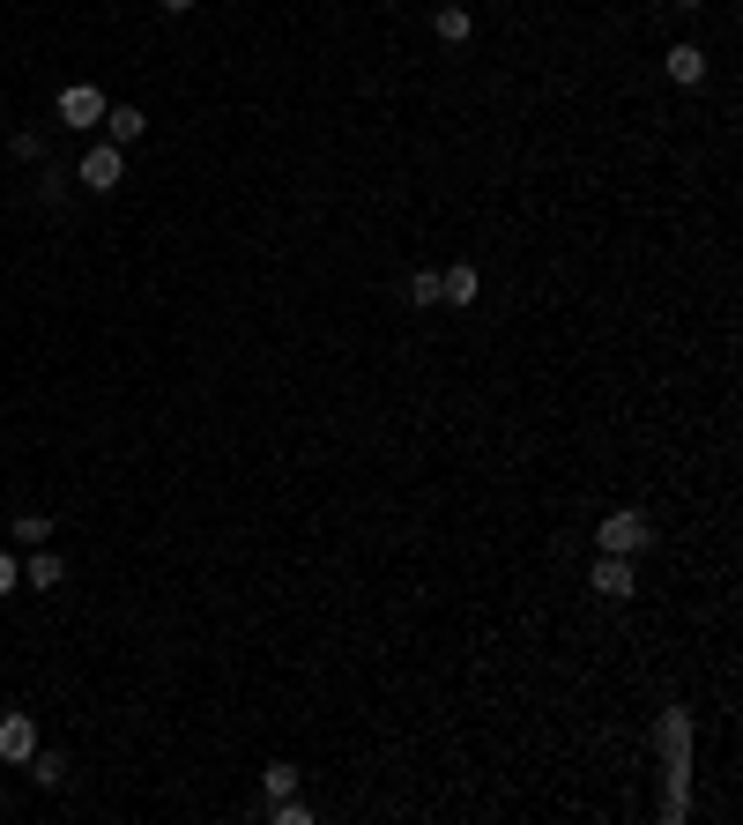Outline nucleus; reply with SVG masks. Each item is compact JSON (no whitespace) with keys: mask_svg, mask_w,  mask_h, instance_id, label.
<instances>
[{"mask_svg":"<svg viewBox=\"0 0 743 825\" xmlns=\"http://www.w3.org/2000/svg\"><path fill=\"white\" fill-rule=\"evenodd\" d=\"M595 543H602L610 558H640V550L655 543V529H647V513H640V506H618V513L595 529Z\"/></svg>","mask_w":743,"mask_h":825,"instance_id":"nucleus-1","label":"nucleus"},{"mask_svg":"<svg viewBox=\"0 0 743 825\" xmlns=\"http://www.w3.org/2000/svg\"><path fill=\"white\" fill-rule=\"evenodd\" d=\"M120 179H126V157L112 149V142H97V149L83 157V186H89V194H112Z\"/></svg>","mask_w":743,"mask_h":825,"instance_id":"nucleus-2","label":"nucleus"},{"mask_svg":"<svg viewBox=\"0 0 743 825\" xmlns=\"http://www.w3.org/2000/svg\"><path fill=\"white\" fill-rule=\"evenodd\" d=\"M60 120H68V126H97V120H105V89H97V83H68V89H60Z\"/></svg>","mask_w":743,"mask_h":825,"instance_id":"nucleus-3","label":"nucleus"},{"mask_svg":"<svg viewBox=\"0 0 743 825\" xmlns=\"http://www.w3.org/2000/svg\"><path fill=\"white\" fill-rule=\"evenodd\" d=\"M587 587H595L602 603H624V595H632V558H610V550H602L595 573H587Z\"/></svg>","mask_w":743,"mask_h":825,"instance_id":"nucleus-4","label":"nucleus"},{"mask_svg":"<svg viewBox=\"0 0 743 825\" xmlns=\"http://www.w3.org/2000/svg\"><path fill=\"white\" fill-rule=\"evenodd\" d=\"M31 751H38V721H31V714H0V759L23 766Z\"/></svg>","mask_w":743,"mask_h":825,"instance_id":"nucleus-5","label":"nucleus"},{"mask_svg":"<svg viewBox=\"0 0 743 825\" xmlns=\"http://www.w3.org/2000/svg\"><path fill=\"white\" fill-rule=\"evenodd\" d=\"M105 142H112V149H126V142H142V134H149V112H142V105H105Z\"/></svg>","mask_w":743,"mask_h":825,"instance_id":"nucleus-6","label":"nucleus"},{"mask_svg":"<svg viewBox=\"0 0 743 825\" xmlns=\"http://www.w3.org/2000/svg\"><path fill=\"white\" fill-rule=\"evenodd\" d=\"M661 751H669V766L684 774V751H692V714H684V706L661 714Z\"/></svg>","mask_w":743,"mask_h":825,"instance_id":"nucleus-7","label":"nucleus"},{"mask_svg":"<svg viewBox=\"0 0 743 825\" xmlns=\"http://www.w3.org/2000/svg\"><path fill=\"white\" fill-rule=\"evenodd\" d=\"M23 580H31V587H60V580H68V558H60L52 543H38L31 566H23Z\"/></svg>","mask_w":743,"mask_h":825,"instance_id":"nucleus-8","label":"nucleus"},{"mask_svg":"<svg viewBox=\"0 0 743 825\" xmlns=\"http://www.w3.org/2000/svg\"><path fill=\"white\" fill-rule=\"evenodd\" d=\"M439 298H447V305H476V268H468V260L439 268Z\"/></svg>","mask_w":743,"mask_h":825,"instance_id":"nucleus-9","label":"nucleus"},{"mask_svg":"<svg viewBox=\"0 0 743 825\" xmlns=\"http://www.w3.org/2000/svg\"><path fill=\"white\" fill-rule=\"evenodd\" d=\"M661 68H669V83H706V52H699V45H669Z\"/></svg>","mask_w":743,"mask_h":825,"instance_id":"nucleus-10","label":"nucleus"},{"mask_svg":"<svg viewBox=\"0 0 743 825\" xmlns=\"http://www.w3.org/2000/svg\"><path fill=\"white\" fill-rule=\"evenodd\" d=\"M431 31H439V38H447V45H468V31H476V15H468L461 0H447V8L431 15Z\"/></svg>","mask_w":743,"mask_h":825,"instance_id":"nucleus-11","label":"nucleus"},{"mask_svg":"<svg viewBox=\"0 0 743 825\" xmlns=\"http://www.w3.org/2000/svg\"><path fill=\"white\" fill-rule=\"evenodd\" d=\"M23 766H31V781H38V788H60V781H68V751H31Z\"/></svg>","mask_w":743,"mask_h":825,"instance_id":"nucleus-12","label":"nucleus"},{"mask_svg":"<svg viewBox=\"0 0 743 825\" xmlns=\"http://www.w3.org/2000/svg\"><path fill=\"white\" fill-rule=\"evenodd\" d=\"M402 305H447L439 298V268H416L410 283H402Z\"/></svg>","mask_w":743,"mask_h":825,"instance_id":"nucleus-13","label":"nucleus"},{"mask_svg":"<svg viewBox=\"0 0 743 825\" xmlns=\"http://www.w3.org/2000/svg\"><path fill=\"white\" fill-rule=\"evenodd\" d=\"M8 536H15V543H31V550H38V543L52 536V521H45V513H15V529H8Z\"/></svg>","mask_w":743,"mask_h":825,"instance_id":"nucleus-14","label":"nucleus"},{"mask_svg":"<svg viewBox=\"0 0 743 825\" xmlns=\"http://www.w3.org/2000/svg\"><path fill=\"white\" fill-rule=\"evenodd\" d=\"M260 788H268V796H297V766H290V759H276V766L260 774Z\"/></svg>","mask_w":743,"mask_h":825,"instance_id":"nucleus-15","label":"nucleus"},{"mask_svg":"<svg viewBox=\"0 0 743 825\" xmlns=\"http://www.w3.org/2000/svg\"><path fill=\"white\" fill-rule=\"evenodd\" d=\"M8 149H15L23 165H38V157H45V134H38V126H15V134H8Z\"/></svg>","mask_w":743,"mask_h":825,"instance_id":"nucleus-16","label":"nucleus"},{"mask_svg":"<svg viewBox=\"0 0 743 825\" xmlns=\"http://www.w3.org/2000/svg\"><path fill=\"white\" fill-rule=\"evenodd\" d=\"M15 580H23V566H15V558H8V550H0V595H8V587H15Z\"/></svg>","mask_w":743,"mask_h":825,"instance_id":"nucleus-17","label":"nucleus"},{"mask_svg":"<svg viewBox=\"0 0 743 825\" xmlns=\"http://www.w3.org/2000/svg\"><path fill=\"white\" fill-rule=\"evenodd\" d=\"M157 8H165V15H186V8H194V0H157Z\"/></svg>","mask_w":743,"mask_h":825,"instance_id":"nucleus-18","label":"nucleus"}]
</instances>
